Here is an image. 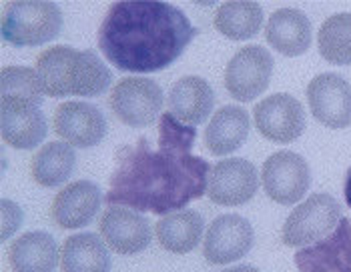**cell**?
<instances>
[{
  "label": "cell",
  "mask_w": 351,
  "mask_h": 272,
  "mask_svg": "<svg viewBox=\"0 0 351 272\" xmlns=\"http://www.w3.org/2000/svg\"><path fill=\"white\" fill-rule=\"evenodd\" d=\"M195 138V126L162 112L155 144L143 136L117 150L105 194L108 206L167 217L201 198L207 192L211 164L191 154Z\"/></svg>",
  "instance_id": "cell-1"
},
{
  "label": "cell",
  "mask_w": 351,
  "mask_h": 272,
  "mask_svg": "<svg viewBox=\"0 0 351 272\" xmlns=\"http://www.w3.org/2000/svg\"><path fill=\"white\" fill-rule=\"evenodd\" d=\"M187 14L169 2H112L99 28V49L123 72L169 68L197 36Z\"/></svg>",
  "instance_id": "cell-2"
},
{
  "label": "cell",
  "mask_w": 351,
  "mask_h": 272,
  "mask_svg": "<svg viewBox=\"0 0 351 272\" xmlns=\"http://www.w3.org/2000/svg\"><path fill=\"white\" fill-rule=\"evenodd\" d=\"M62 10L54 2L14 0L2 6V38L23 49L40 46L56 38L62 30Z\"/></svg>",
  "instance_id": "cell-3"
},
{
  "label": "cell",
  "mask_w": 351,
  "mask_h": 272,
  "mask_svg": "<svg viewBox=\"0 0 351 272\" xmlns=\"http://www.w3.org/2000/svg\"><path fill=\"white\" fill-rule=\"evenodd\" d=\"M341 220L339 202L325 192H315L298 204L281 228L285 246L305 248L329 236Z\"/></svg>",
  "instance_id": "cell-4"
},
{
  "label": "cell",
  "mask_w": 351,
  "mask_h": 272,
  "mask_svg": "<svg viewBox=\"0 0 351 272\" xmlns=\"http://www.w3.org/2000/svg\"><path fill=\"white\" fill-rule=\"evenodd\" d=\"M108 105L123 124L145 128L162 116V88L147 77H127L112 86Z\"/></svg>",
  "instance_id": "cell-5"
},
{
  "label": "cell",
  "mask_w": 351,
  "mask_h": 272,
  "mask_svg": "<svg viewBox=\"0 0 351 272\" xmlns=\"http://www.w3.org/2000/svg\"><path fill=\"white\" fill-rule=\"evenodd\" d=\"M263 191L273 202L291 206L303 200L311 185V170L307 161L291 150L273 152L261 168Z\"/></svg>",
  "instance_id": "cell-6"
},
{
  "label": "cell",
  "mask_w": 351,
  "mask_h": 272,
  "mask_svg": "<svg viewBox=\"0 0 351 272\" xmlns=\"http://www.w3.org/2000/svg\"><path fill=\"white\" fill-rule=\"evenodd\" d=\"M273 58L267 49L259 44H247L239 49L225 66V88L239 100L251 103L261 96L271 82Z\"/></svg>",
  "instance_id": "cell-7"
},
{
  "label": "cell",
  "mask_w": 351,
  "mask_h": 272,
  "mask_svg": "<svg viewBox=\"0 0 351 272\" xmlns=\"http://www.w3.org/2000/svg\"><path fill=\"white\" fill-rule=\"evenodd\" d=\"M255 128L275 144H289L305 133V110L295 96L275 92L255 105Z\"/></svg>",
  "instance_id": "cell-8"
},
{
  "label": "cell",
  "mask_w": 351,
  "mask_h": 272,
  "mask_svg": "<svg viewBox=\"0 0 351 272\" xmlns=\"http://www.w3.org/2000/svg\"><path fill=\"white\" fill-rule=\"evenodd\" d=\"M307 103L313 118L327 128L351 124V84L341 74L324 72L307 84Z\"/></svg>",
  "instance_id": "cell-9"
},
{
  "label": "cell",
  "mask_w": 351,
  "mask_h": 272,
  "mask_svg": "<svg viewBox=\"0 0 351 272\" xmlns=\"http://www.w3.org/2000/svg\"><path fill=\"white\" fill-rule=\"evenodd\" d=\"M259 189V172L247 159H223L211 166L207 196L219 206H241Z\"/></svg>",
  "instance_id": "cell-10"
},
{
  "label": "cell",
  "mask_w": 351,
  "mask_h": 272,
  "mask_svg": "<svg viewBox=\"0 0 351 272\" xmlns=\"http://www.w3.org/2000/svg\"><path fill=\"white\" fill-rule=\"evenodd\" d=\"M253 241L255 232L247 218L241 215H221L207 228L203 256L211 264H231L249 254Z\"/></svg>",
  "instance_id": "cell-11"
},
{
  "label": "cell",
  "mask_w": 351,
  "mask_h": 272,
  "mask_svg": "<svg viewBox=\"0 0 351 272\" xmlns=\"http://www.w3.org/2000/svg\"><path fill=\"white\" fill-rule=\"evenodd\" d=\"M54 133L77 148H90L107 135L105 114L90 103L69 100L54 110Z\"/></svg>",
  "instance_id": "cell-12"
},
{
  "label": "cell",
  "mask_w": 351,
  "mask_h": 272,
  "mask_svg": "<svg viewBox=\"0 0 351 272\" xmlns=\"http://www.w3.org/2000/svg\"><path fill=\"white\" fill-rule=\"evenodd\" d=\"M0 122H2V140L16 148L30 150L43 144L49 126L47 116L40 105L30 100H6L0 98Z\"/></svg>",
  "instance_id": "cell-13"
},
{
  "label": "cell",
  "mask_w": 351,
  "mask_h": 272,
  "mask_svg": "<svg viewBox=\"0 0 351 272\" xmlns=\"http://www.w3.org/2000/svg\"><path fill=\"white\" fill-rule=\"evenodd\" d=\"M101 236L107 246L125 256L143 252L151 245V220L125 206H108L101 217Z\"/></svg>",
  "instance_id": "cell-14"
},
{
  "label": "cell",
  "mask_w": 351,
  "mask_h": 272,
  "mask_svg": "<svg viewBox=\"0 0 351 272\" xmlns=\"http://www.w3.org/2000/svg\"><path fill=\"white\" fill-rule=\"evenodd\" d=\"M299 272H351V220H339L337 228L324 241L295 252Z\"/></svg>",
  "instance_id": "cell-15"
},
{
  "label": "cell",
  "mask_w": 351,
  "mask_h": 272,
  "mask_svg": "<svg viewBox=\"0 0 351 272\" xmlns=\"http://www.w3.org/2000/svg\"><path fill=\"white\" fill-rule=\"evenodd\" d=\"M101 202L103 192L99 185L90 180H77L54 196L51 215L54 224L64 230L84 228L99 215Z\"/></svg>",
  "instance_id": "cell-16"
},
{
  "label": "cell",
  "mask_w": 351,
  "mask_h": 272,
  "mask_svg": "<svg viewBox=\"0 0 351 272\" xmlns=\"http://www.w3.org/2000/svg\"><path fill=\"white\" fill-rule=\"evenodd\" d=\"M169 112L183 124H203L215 107V92L211 84L201 77H183L171 86L167 98Z\"/></svg>",
  "instance_id": "cell-17"
},
{
  "label": "cell",
  "mask_w": 351,
  "mask_h": 272,
  "mask_svg": "<svg viewBox=\"0 0 351 272\" xmlns=\"http://www.w3.org/2000/svg\"><path fill=\"white\" fill-rule=\"evenodd\" d=\"M313 28L305 12L298 8H279L265 25V40L283 56L305 55L311 46Z\"/></svg>",
  "instance_id": "cell-18"
},
{
  "label": "cell",
  "mask_w": 351,
  "mask_h": 272,
  "mask_svg": "<svg viewBox=\"0 0 351 272\" xmlns=\"http://www.w3.org/2000/svg\"><path fill=\"white\" fill-rule=\"evenodd\" d=\"M249 128L251 118L247 110L235 105L221 107L205 128V148L213 157H227L243 146Z\"/></svg>",
  "instance_id": "cell-19"
},
{
  "label": "cell",
  "mask_w": 351,
  "mask_h": 272,
  "mask_svg": "<svg viewBox=\"0 0 351 272\" xmlns=\"http://www.w3.org/2000/svg\"><path fill=\"white\" fill-rule=\"evenodd\" d=\"M8 260L12 272H54L58 264V245L53 234L30 230L12 241Z\"/></svg>",
  "instance_id": "cell-20"
},
{
  "label": "cell",
  "mask_w": 351,
  "mask_h": 272,
  "mask_svg": "<svg viewBox=\"0 0 351 272\" xmlns=\"http://www.w3.org/2000/svg\"><path fill=\"white\" fill-rule=\"evenodd\" d=\"M112 74L95 51H77L66 74L69 96H101L110 86Z\"/></svg>",
  "instance_id": "cell-21"
},
{
  "label": "cell",
  "mask_w": 351,
  "mask_h": 272,
  "mask_svg": "<svg viewBox=\"0 0 351 272\" xmlns=\"http://www.w3.org/2000/svg\"><path fill=\"white\" fill-rule=\"evenodd\" d=\"M60 269L62 272H110L107 243L95 232L69 236L60 252Z\"/></svg>",
  "instance_id": "cell-22"
},
{
  "label": "cell",
  "mask_w": 351,
  "mask_h": 272,
  "mask_svg": "<svg viewBox=\"0 0 351 272\" xmlns=\"http://www.w3.org/2000/svg\"><path fill=\"white\" fill-rule=\"evenodd\" d=\"M205 222L195 210H177L159 218L155 234L159 245L173 254H187L201 243Z\"/></svg>",
  "instance_id": "cell-23"
},
{
  "label": "cell",
  "mask_w": 351,
  "mask_h": 272,
  "mask_svg": "<svg viewBox=\"0 0 351 272\" xmlns=\"http://www.w3.org/2000/svg\"><path fill=\"white\" fill-rule=\"evenodd\" d=\"M75 163H77L75 146H71L69 142L54 140V142H47L32 157L30 174L36 185L45 189H54V187H60L64 180H69Z\"/></svg>",
  "instance_id": "cell-24"
},
{
  "label": "cell",
  "mask_w": 351,
  "mask_h": 272,
  "mask_svg": "<svg viewBox=\"0 0 351 272\" xmlns=\"http://www.w3.org/2000/svg\"><path fill=\"white\" fill-rule=\"evenodd\" d=\"M215 28L231 40L253 38L263 27V8L257 2L231 0L223 2L213 16Z\"/></svg>",
  "instance_id": "cell-25"
},
{
  "label": "cell",
  "mask_w": 351,
  "mask_h": 272,
  "mask_svg": "<svg viewBox=\"0 0 351 272\" xmlns=\"http://www.w3.org/2000/svg\"><path fill=\"white\" fill-rule=\"evenodd\" d=\"M77 49L69 44H58L43 51L36 58V77L43 86V92L51 98H62L69 96L66 90V74H69V64Z\"/></svg>",
  "instance_id": "cell-26"
},
{
  "label": "cell",
  "mask_w": 351,
  "mask_h": 272,
  "mask_svg": "<svg viewBox=\"0 0 351 272\" xmlns=\"http://www.w3.org/2000/svg\"><path fill=\"white\" fill-rule=\"evenodd\" d=\"M317 51L329 64H351V12H337L319 27Z\"/></svg>",
  "instance_id": "cell-27"
},
{
  "label": "cell",
  "mask_w": 351,
  "mask_h": 272,
  "mask_svg": "<svg viewBox=\"0 0 351 272\" xmlns=\"http://www.w3.org/2000/svg\"><path fill=\"white\" fill-rule=\"evenodd\" d=\"M0 96L6 100H30L40 105L45 92L34 68L4 66L0 70Z\"/></svg>",
  "instance_id": "cell-28"
},
{
  "label": "cell",
  "mask_w": 351,
  "mask_h": 272,
  "mask_svg": "<svg viewBox=\"0 0 351 272\" xmlns=\"http://www.w3.org/2000/svg\"><path fill=\"white\" fill-rule=\"evenodd\" d=\"M23 208L10 200V198H2L0 202V224H2V241H8L23 224Z\"/></svg>",
  "instance_id": "cell-29"
},
{
  "label": "cell",
  "mask_w": 351,
  "mask_h": 272,
  "mask_svg": "<svg viewBox=\"0 0 351 272\" xmlns=\"http://www.w3.org/2000/svg\"><path fill=\"white\" fill-rule=\"evenodd\" d=\"M343 194H346V202H348V206L351 208V166L350 170H348V174H346V185H343Z\"/></svg>",
  "instance_id": "cell-30"
},
{
  "label": "cell",
  "mask_w": 351,
  "mask_h": 272,
  "mask_svg": "<svg viewBox=\"0 0 351 272\" xmlns=\"http://www.w3.org/2000/svg\"><path fill=\"white\" fill-rule=\"evenodd\" d=\"M223 272H261L259 269H255V267H249V264H239V267H231V269H227V271Z\"/></svg>",
  "instance_id": "cell-31"
}]
</instances>
